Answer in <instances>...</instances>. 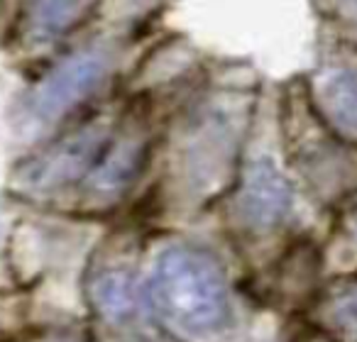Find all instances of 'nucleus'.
I'll list each match as a JSON object with an SVG mask.
<instances>
[{
    "label": "nucleus",
    "instance_id": "obj_10",
    "mask_svg": "<svg viewBox=\"0 0 357 342\" xmlns=\"http://www.w3.org/2000/svg\"><path fill=\"white\" fill-rule=\"evenodd\" d=\"M355 225H357V220H355Z\"/></svg>",
    "mask_w": 357,
    "mask_h": 342
},
{
    "label": "nucleus",
    "instance_id": "obj_9",
    "mask_svg": "<svg viewBox=\"0 0 357 342\" xmlns=\"http://www.w3.org/2000/svg\"><path fill=\"white\" fill-rule=\"evenodd\" d=\"M331 6L337 13V17L357 22V0H331Z\"/></svg>",
    "mask_w": 357,
    "mask_h": 342
},
{
    "label": "nucleus",
    "instance_id": "obj_3",
    "mask_svg": "<svg viewBox=\"0 0 357 342\" xmlns=\"http://www.w3.org/2000/svg\"><path fill=\"white\" fill-rule=\"evenodd\" d=\"M103 149H105L103 130H96V127L84 130V132L56 144L54 149L42 154L40 159H35L27 166L25 176H22L25 186H30L32 191L61 189V186L81 179L89 169H96Z\"/></svg>",
    "mask_w": 357,
    "mask_h": 342
},
{
    "label": "nucleus",
    "instance_id": "obj_6",
    "mask_svg": "<svg viewBox=\"0 0 357 342\" xmlns=\"http://www.w3.org/2000/svg\"><path fill=\"white\" fill-rule=\"evenodd\" d=\"M100 0H30V22L40 40H59L96 13Z\"/></svg>",
    "mask_w": 357,
    "mask_h": 342
},
{
    "label": "nucleus",
    "instance_id": "obj_2",
    "mask_svg": "<svg viewBox=\"0 0 357 342\" xmlns=\"http://www.w3.org/2000/svg\"><path fill=\"white\" fill-rule=\"evenodd\" d=\"M105 69L108 66L98 52H79V54L61 61L32 91L30 103H27L32 120L42 125L59 120L71 108H76L86 95L93 93V88H98Z\"/></svg>",
    "mask_w": 357,
    "mask_h": 342
},
{
    "label": "nucleus",
    "instance_id": "obj_5",
    "mask_svg": "<svg viewBox=\"0 0 357 342\" xmlns=\"http://www.w3.org/2000/svg\"><path fill=\"white\" fill-rule=\"evenodd\" d=\"M318 110L340 137L357 142V69L326 71L318 81Z\"/></svg>",
    "mask_w": 357,
    "mask_h": 342
},
{
    "label": "nucleus",
    "instance_id": "obj_8",
    "mask_svg": "<svg viewBox=\"0 0 357 342\" xmlns=\"http://www.w3.org/2000/svg\"><path fill=\"white\" fill-rule=\"evenodd\" d=\"M328 325L345 342H357V283L345 286L328 301Z\"/></svg>",
    "mask_w": 357,
    "mask_h": 342
},
{
    "label": "nucleus",
    "instance_id": "obj_7",
    "mask_svg": "<svg viewBox=\"0 0 357 342\" xmlns=\"http://www.w3.org/2000/svg\"><path fill=\"white\" fill-rule=\"evenodd\" d=\"M93 301L103 316L113 320L132 316L137 308V288L135 279L125 272H108L93 283Z\"/></svg>",
    "mask_w": 357,
    "mask_h": 342
},
{
    "label": "nucleus",
    "instance_id": "obj_1",
    "mask_svg": "<svg viewBox=\"0 0 357 342\" xmlns=\"http://www.w3.org/2000/svg\"><path fill=\"white\" fill-rule=\"evenodd\" d=\"M149 293L159 316L189 340H211L230 320L223 269L204 249H164L154 264Z\"/></svg>",
    "mask_w": 357,
    "mask_h": 342
},
{
    "label": "nucleus",
    "instance_id": "obj_4",
    "mask_svg": "<svg viewBox=\"0 0 357 342\" xmlns=\"http://www.w3.org/2000/svg\"><path fill=\"white\" fill-rule=\"evenodd\" d=\"M240 215L250 228L267 230L284 220L291 208V191L269 159H259L245 174L240 191Z\"/></svg>",
    "mask_w": 357,
    "mask_h": 342
}]
</instances>
